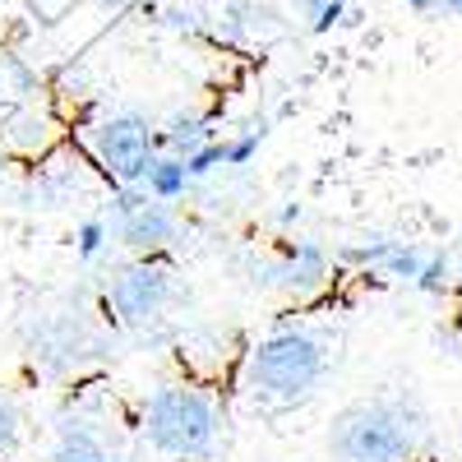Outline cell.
I'll list each match as a JSON object with an SVG mask.
<instances>
[{"mask_svg": "<svg viewBox=\"0 0 462 462\" xmlns=\"http://www.w3.org/2000/svg\"><path fill=\"white\" fill-rule=\"evenodd\" d=\"M204 143H213L208 139V121L204 116H171L167 121V130L158 134V148H171V158H189L195 148H204Z\"/></svg>", "mask_w": 462, "mask_h": 462, "instance_id": "11", "label": "cell"}, {"mask_svg": "<svg viewBox=\"0 0 462 462\" xmlns=\"http://www.w3.org/2000/svg\"><path fill=\"white\" fill-rule=\"evenodd\" d=\"M51 462H116V453L106 448V439L93 420L65 416L56 426V439H51Z\"/></svg>", "mask_w": 462, "mask_h": 462, "instance_id": "8", "label": "cell"}, {"mask_svg": "<svg viewBox=\"0 0 462 462\" xmlns=\"http://www.w3.org/2000/svg\"><path fill=\"white\" fill-rule=\"evenodd\" d=\"M28 342V361L47 374H69V370H84L88 361H97L106 352L102 333L84 319V315H37L23 328Z\"/></svg>", "mask_w": 462, "mask_h": 462, "instance_id": "4", "label": "cell"}, {"mask_svg": "<svg viewBox=\"0 0 462 462\" xmlns=\"http://www.w3.org/2000/svg\"><path fill=\"white\" fill-rule=\"evenodd\" d=\"M420 444V416L407 398H370L337 411L328 453L337 462H407Z\"/></svg>", "mask_w": 462, "mask_h": 462, "instance_id": "1", "label": "cell"}, {"mask_svg": "<svg viewBox=\"0 0 462 462\" xmlns=\"http://www.w3.org/2000/svg\"><path fill=\"white\" fill-rule=\"evenodd\" d=\"M328 278V250L315 245V241H296L278 268V282L291 287V291H310Z\"/></svg>", "mask_w": 462, "mask_h": 462, "instance_id": "9", "label": "cell"}, {"mask_svg": "<svg viewBox=\"0 0 462 462\" xmlns=\"http://www.w3.org/2000/svg\"><path fill=\"white\" fill-rule=\"evenodd\" d=\"M324 374H328V346L315 333H300V328L263 337L250 352V389H254V398L273 402V407L305 402L319 389Z\"/></svg>", "mask_w": 462, "mask_h": 462, "instance_id": "2", "label": "cell"}, {"mask_svg": "<svg viewBox=\"0 0 462 462\" xmlns=\"http://www.w3.org/2000/svg\"><path fill=\"white\" fill-rule=\"evenodd\" d=\"M143 435L167 457H204L217 439V407L204 389L162 383L143 402Z\"/></svg>", "mask_w": 462, "mask_h": 462, "instance_id": "3", "label": "cell"}, {"mask_svg": "<svg viewBox=\"0 0 462 462\" xmlns=\"http://www.w3.org/2000/svg\"><path fill=\"white\" fill-rule=\"evenodd\" d=\"M106 222L102 217H88V222H79V231H74V254L79 259H97L102 254V245H106Z\"/></svg>", "mask_w": 462, "mask_h": 462, "instance_id": "14", "label": "cell"}, {"mask_svg": "<svg viewBox=\"0 0 462 462\" xmlns=\"http://www.w3.org/2000/svg\"><path fill=\"white\" fill-rule=\"evenodd\" d=\"M457 328H462V319H457Z\"/></svg>", "mask_w": 462, "mask_h": 462, "instance_id": "21", "label": "cell"}, {"mask_svg": "<svg viewBox=\"0 0 462 462\" xmlns=\"http://www.w3.org/2000/svg\"><path fill=\"white\" fill-rule=\"evenodd\" d=\"M143 189H148V199H162V204H171V199H180L189 185V171H185V162L180 158H171V152H158L152 158V167L143 171V180H139Z\"/></svg>", "mask_w": 462, "mask_h": 462, "instance_id": "10", "label": "cell"}, {"mask_svg": "<svg viewBox=\"0 0 462 462\" xmlns=\"http://www.w3.org/2000/svg\"><path fill=\"white\" fill-rule=\"evenodd\" d=\"M88 5H97V10H106V14H111V10H125L130 0H88Z\"/></svg>", "mask_w": 462, "mask_h": 462, "instance_id": "18", "label": "cell"}, {"mask_svg": "<svg viewBox=\"0 0 462 462\" xmlns=\"http://www.w3.org/2000/svg\"><path fill=\"white\" fill-rule=\"evenodd\" d=\"M19 430H23V411L10 393H0V453H10L19 444Z\"/></svg>", "mask_w": 462, "mask_h": 462, "instance_id": "16", "label": "cell"}, {"mask_svg": "<svg viewBox=\"0 0 462 462\" xmlns=\"http://www.w3.org/2000/svg\"><path fill=\"white\" fill-rule=\"evenodd\" d=\"M263 121L254 125V130H245V134H231L226 143H222V167H245L250 158H254V152L263 148Z\"/></svg>", "mask_w": 462, "mask_h": 462, "instance_id": "13", "label": "cell"}, {"mask_svg": "<svg viewBox=\"0 0 462 462\" xmlns=\"http://www.w3.org/2000/svg\"><path fill=\"white\" fill-rule=\"evenodd\" d=\"M121 241L134 254H152V250H167L176 241V213L162 199H148V195H125L121 199Z\"/></svg>", "mask_w": 462, "mask_h": 462, "instance_id": "7", "label": "cell"}, {"mask_svg": "<svg viewBox=\"0 0 462 462\" xmlns=\"http://www.w3.org/2000/svg\"><path fill=\"white\" fill-rule=\"evenodd\" d=\"M407 10H416V14H426V10H435V0H402Z\"/></svg>", "mask_w": 462, "mask_h": 462, "instance_id": "19", "label": "cell"}, {"mask_svg": "<svg viewBox=\"0 0 462 462\" xmlns=\"http://www.w3.org/2000/svg\"><path fill=\"white\" fill-rule=\"evenodd\" d=\"M180 162H185L189 180H199V176H208V171H217V167H222V143H204V148L189 152V158H180Z\"/></svg>", "mask_w": 462, "mask_h": 462, "instance_id": "17", "label": "cell"}, {"mask_svg": "<svg viewBox=\"0 0 462 462\" xmlns=\"http://www.w3.org/2000/svg\"><path fill=\"white\" fill-rule=\"evenodd\" d=\"M416 291H426V296H439L448 287V259L444 254H426V263H420V273L411 282Z\"/></svg>", "mask_w": 462, "mask_h": 462, "instance_id": "15", "label": "cell"}, {"mask_svg": "<svg viewBox=\"0 0 462 462\" xmlns=\"http://www.w3.org/2000/svg\"><path fill=\"white\" fill-rule=\"evenodd\" d=\"M296 19H305L310 32H328L342 14H346V0H291Z\"/></svg>", "mask_w": 462, "mask_h": 462, "instance_id": "12", "label": "cell"}, {"mask_svg": "<svg viewBox=\"0 0 462 462\" xmlns=\"http://www.w3.org/2000/svg\"><path fill=\"white\" fill-rule=\"evenodd\" d=\"M93 158L121 180V185H139L143 171L158 158V130H152L148 116L139 111H116L106 121L93 125Z\"/></svg>", "mask_w": 462, "mask_h": 462, "instance_id": "5", "label": "cell"}, {"mask_svg": "<svg viewBox=\"0 0 462 462\" xmlns=\"http://www.w3.org/2000/svg\"><path fill=\"white\" fill-rule=\"evenodd\" d=\"M435 5H444V10H453V14H462V0H435Z\"/></svg>", "mask_w": 462, "mask_h": 462, "instance_id": "20", "label": "cell"}, {"mask_svg": "<svg viewBox=\"0 0 462 462\" xmlns=\"http://www.w3.org/2000/svg\"><path fill=\"white\" fill-rule=\"evenodd\" d=\"M106 296H111V305H116V315H121V324L148 328L152 319H162V310L171 305L176 278H171V268L152 263V259H139V263L121 268V273L111 278Z\"/></svg>", "mask_w": 462, "mask_h": 462, "instance_id": "6", "label": "cell"}]
</instances>
